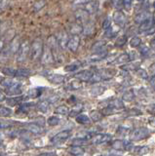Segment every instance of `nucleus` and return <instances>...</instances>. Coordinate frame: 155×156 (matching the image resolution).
Wrapping results in <instances>:
<instances>
[{"instance_id":"obj_6","label":"nucleus","mask_w":155,"mask_h":156,"mask_svg":"<svg viewBox=\"0 0 155 156\" xmlns=\"http://www.w3.org/2000/svg\"><path fill=\"white\" fill-rule=\"evenodd\" d=\"M79 42L80 39L77 35H72L71 37H69L68 40V44H67V48L71 52H75L79 47Z\"/></svg>"},{"instance_id":"obj_28","label":"nucleus","mask_w":155,"mask_h":156,"mask_svg":"<svg viewBox=\"0 0 155 156\" xmlns=\"http://www.w3.org/2000/svg\"><path fill=\"white\" fill-rule=\"evenodd\" d=\"M41 89H38V88H35V89H31V90H29L28 91V94L27 96L29 97V98H31V99H35V98H37L38 96H40V94H41Z\"/></svg>"},{"instance_id":"obj_27","label":"nucleus","mask_w":155,"mask_h":156,"mask_svg":"<svg viewBox=\"0 0 155 156\" xmlns=\"http://www.w3.org/2000/svg\"><path fill=\"white\" fill-rule=\"evenodd\" d=\"M99 74L102 76V80H108V79H110V78H111V77L113 76V74H112V73H110L108 69H102V70H99Z\"/></svg>"},{"instance_id":"obj_5","label":"nucleus","mask_w":155,"mask_h":156,"mask_svg":"<svg viewBox=\"0 0 155 156\" xmlns=\"http://www.w3.org/2000/svg\"><path fill=\"white\" fill-rule=\"evenodd\" d=\"M110 140H111V136L110 135H108V134H99V135L93 137L92 143L94 144H102L109 142Z\"/></svg>"},{"instance_id":"obj_33","label":"nucleus","mask_w":155,"mask_h":156,"mask_svg":"<svg viewBox=\"0 0 155 156\" xmlns=\"http://www.w3.org/2000/svg\"><path fill=\"white\" fill-rule=\"evenodd\" d=\"M130 60H131L130 56L127 54H124V55H121L120 57H118L117 62H119V64H127Z\"/></svg>"},{"instance_id":"obj_14","label":"nucleus","mask_w":155,"mask_h":156,"mask_svg":"<svg viewBox=\"0 0 155 156\" xmlns=\"http://www.w3.org/2000/svg\"><path fill=\"white\" fill-rule=\"evenodd\" d=\"M27 129L28 130L29 132L35 134V135L43 133L42 127H40V126L38 124H36V123H28V124H27Z\"/></svg>"},{"instance_id":"obj_58","label":"nucleus","mask_w":155,"mask_h":156,"mask_svg":"<svg viewBox=\"0 0 155 156\" xmlns=\"http://www.w3.org/2000/svg\"><path fill=\"white\" fill-rule=\"evenodd\" d=\"M149 70H150V71H151V72H152L153 74H155V64H154V65H151V66H150V68H149Z\"/></svg>"},{"instance_id":"obj_39","label":"nucleus","mask_w":155,"mask_h":156,"mask_svg":"<svg viewBox=\"0 0 155 156\" xmlns=\"http://www.w3.org/2000/svg\"><path fill=\"white\" fill-rule=\"evenodd\" d=\"M149 151V148L147 146H139L135 148V153L138 154H146Z\"/></svg>"},{"instance_id":"obj_8","label":"nucleus","mask_w":155,"mask_h":156,"mask_svg":"<svg viewBox=\"0 0 155 156\" xmlns=\"http://www.w3.org/2000/svg\"><path fill=\"white\" fill-rule=\"evenodd\" d=\"M94 73L90 70H83V71H80L75 74V78L80 81H90Z\"/></svg>"},{"instance_id":"obj_9","label":"nucleus","mask_w":155,"mask_h":156,"mask_svg":"<svg viewBox=\"0 0 155 156\" xmlns=\"http://www.w3.org/2000/svg\"><path fill=\"white\" fill-rule=\"evenodd\" d=\"M114 21H115V23L120 25V27H123L124 25L127 24V18L126 16L123 14L119 12V11H117V12L114 13Z\"/></svg>"},{"instance_id":"obj_41","label":"nucleus","mask_w":155,"mask_h":156,"mask_svg":"<svg viewBox=\"0 0 155 156\" xmlns=\"http://www.w3.org/2000/svg\"><path fill=\"white\" fill-rule=\"evenodd\" d=\"M81 87H82V84H81L80 80L71 81L70 84H69V88L72 89V90H77V89H80Z\"/></svg>"},{"instance_id":"obj_50","label":"nucleus","mask_w":155,"mask_h":156,"mask_svg":"<svg viewBox=\"0 0 155 156\" xmlns=\"http://www.w3.org/2000/svg\"><path fill=\"white\" fill-rule=\"evenodd\" d=\"M103 46H105V42H103V41H99V42H98V43L96 44V45L94 46L93 49L96 51V50L98 49V47H99V49H102V48Z\"/></svg>"},{"instance_id":"obj_4","label":"nucleus","mask_w":155,"mask_h":156,"mask_svg":"<svg viewBox=\"0 0 155 156\" xmlns=\"http://www.w3.org/2000/svg\"><path fill=\"white\" fill-rule=\"evenodd\" d=\"M70 130H65V131H62L60 133H58L57 135H55L53 138L51 139L52 143H65L66 140L69 138L70 136Z\"/></svg>"},{"instance_id":"obj_59","label":"nucleus","mask_w":155,"mask_h":156,"mask_svg":"<svg viewBox=\"0 0 155 156\" xmlns=\"http://www.w3.org/2000/svg\"><path fill=\"white\" fill-rule=\"evenodd\" d=\"M151 46H152V48H155V39L151 41Z\"/></svg>"},{"instance_id":"obj_25","label":"nucleus","mask_w":155,"mask_h":156,"mask_svg":"<svg viewBox=\"0 0 155 156\" xmlns=\"http://www.w3.org/2000/svg\"><path fill=\"white\" fill-rule=\"evenodd\" d=\"M37 108L39 111H41L43 113H46L48 109H49V102L48 101H43L41 103H39L37 105Z\"/></svg>"},{"instance_id":"obj_43","label":"nucleus","mask_w":155,"mask_h":156,"mask_svg":"<svg viewBox=\"0 0 155 156\" xmlns=\"http://www.w3.org/2000/svg\"><path fill=\"white\" fill-rule=\"evenodd\" d=\"M2 72L6 74V75H11V76H15L16 74V69L11 68H5L2 69Z\"/></svg>"},{"instance_id":"obj_18","label":"nucleus","mask_w":155,"mask_h":156,"mask_svg":"<svg viewBox=\"0 0 155 156\" xmlns=\"http://www.w3.org/2000/svg\"><path fill=\"white\" fill-rule=\"evenodd\" d=\"M98 9V3L96 1H90L87 2V4L85 5V10L88 13H95Z\"/></svg>"},{"instance_id":"obj_51","label":"nucleus","mask_w":155,"mask_h":156,"mask_svg":"<svg viewBox=\"0 0 155 156\" xmlns=\"http://www.w3.org/2000/svg\"><path fill=\"white\" fill-rule=\"evenodd\" d=\"M109 27H110V21H109V19H106L105 21V23H103V28L108 29Z\"/></svg>"},{"instance_id":"obj_16","label":"nucleus","mask_w":155,"mask_h":156,"mask_svg":"<svg viewBox=\"0 0 155 156\" xmlns=\"http://www.w3.org/2000/svg\"><path fill=\"white\" fill-rule=\"evenodd\" d=\"M57 40H58V43L61 45V47L65 48V47H67L69 37L67 36V34H66V33L62 32V33H60V36H59V38Z\"/></svg>"},{"instance_id":"obj_55","label":"nucleus","mask_w":155,"mask_h":156,"mask_svg":"<svg viewBox=\"0 0 155 156\" xmlns=\"http://www.w3.org/2000/svg\"><path fill=\"white\" fill-rule=\"evenodd\" d=\"M145 32V34H148V35L153 34V33H155V27H151V28L148 29V30H146Z\"/></svg>"},{"instance_id":"obj_23","label":"nucleus","mask_w":155,"mask_h":156,"mask_svg":"<svg viewBox=\"0 0 155 156\" xmlns=\"http://www.w3.org/2000/svg\"><path fill=\"white\" fill-rule=\"evenodd\" d=\"M102 111H98V110H92L90 112V117L91 119L97 122V121H99L102 119Z\"/></svg>"},{"instance_id":"obj_15","label":"nucleus","mask_w":155,"mask_h":156,"mask_svg":"<svg viewBox=\"0 0 155 156\" xmlns=\"http://www.w3.org/2000/svg\"><path fill=\"white\" fill-rule=\"evenodd\" d=\"M147 20H149V14L147 12H142L138 14L135 18V22L136 24H139L142 25L145 22H146Z\"/></svg>"},{"instance_id":"obj_44","label":"nucleus","mask_w":155,"mask_h":156,"mask_svg":"<svg viewBox=\"0 0 155 156\" xmlns=\"http://www.w3.org/2000/svg\"><path fill=\"white\" fill-rule=\"evenodd\" d=\"M31 105H33V103H23L20 106V111H23V112H27V111L30 109Z\"/></svg>"},{"instance_id":"obj_13","label":"nucleus","mask_w":155,"mask_h":156,"mask_svg":"<svg viewBox=\"0 0 155 156\" xmlns=\"http://www.w3.org/2000/svg\"><path fill=\"white\" fill-rule=\"evenodd\" d=\"M68 153L71 154L73 156H79L85 153V150L82 146H72L68 148Z\"/></svg>"},{"instance_id":"obj_31","label":"nucleus","mask_w":155,"mask_h":156,"mask_svg":"<svg viewBox=\"0 0 155 156\" xmlns=\"http://www.w3.org/2000/svg\"><path fill=\"white\" fill-rule=\"evenodd\" d=\"M135 98L134 92L133 91H128L123 95V101L125 102H132Z\"/></svg>"},{"instance_id":"obj_21","label":"nucleus","mask_w":155,"mask_h":156,"mask_svg":"<svg viewBox=\"0 0 155 156\" xmlns=\"http://www.w3.org/2000/svg\"><path fill=\"white\" fill-rule=\"evenodd\" d=\"M82 31H83V27H81L80 25H72L70 28H69V32H70L72 35H77Z\"/></svg>"},{"instance_id":"obj_7","label":"nucleus","mask_w":155,"mask_h":156,"mask_svg":"<svg viewBox=\"0 0 155 156\" xmlns=\"http://www.w3.org/2000/svg\"><path fill=\"white\" fill-rule=\"evenodd\" d=\"M6 94L10 95V96H15V97H17L18 95H21L22 94V85L19 82H16L13 86L6 89Z\"/></svg>"},{"instance_id":"obj_49","label":"nucleus","mask_w":155,"mask_h":156,"mask_svg":"<svg viewBox=\"0 0 155 156\" xmlns=\"http://www.w3.org/2000/svg\"><path fill=\"white\" fill-rule=\"evenodd\" d=\"M132 2H133V0H124L123 3H124V6L126 7V9H130L131 7H132Z\"/></svg>"},{"instance_id":"obj_52","label":"nucleus","mask_w":155,"mask_h":156,"mask_svg":"<svg viewBox=\"0 0 155 156\" xmlns=\"http://www.w3.org/2000/svg\"><path fill=\"white\" fill-rule=\"evenodd\" d=\"M141 52H142V55L147 56L149 54V49H148V48H146V47H142V49L141 50Z\"/></svg>"},{"instance_id":"obj_35","label":"nucleus","mask_w":155,"mask_h":156,"mask_svg":"<svg viewBox=\"0 0 155 156\" xmlns=\"http://www.w3.org/2000/svg\"><path fill=\"white\" fill-rule=\"evenodd\" d=\"M80 66V62H75V64H71V65H66L65 68V71H69V72H71V71H75V70L78 68Z\"/></svg>"},{"instance_id":"obj_47","label":"nucleus","mask_w":155,"mask_h":156,"mask_svg":"<svg viewBox=\"0 0 155 156\" xmlns=\"http://www.w3.org/2000/svg\"><path fill=\"white\" fill-rule=\"evenodd\" d=\"M125 43H126V37H125V36H121V37H119V38L117 39L116 45L117 46H122V45H124Z\"/></svg>"},{"instance_id":"obj_57","label":"nucleus","mask_w":155,"mask_h":156,"mask_svg":"<svg viewBox=\"0 0 155 156\" xmlns=\"http://www.w3.org/2000/svg\"><path fill=\"white\" fill-rule=\"evenodd\" d=\"M150 85H151V86H152L153 89H155V76L152 77V78H151V79H150Z\"/></svg>"},{"instance_id":"obj_32","label":"nucleus","mask_w":155,"mask_h":156,"mask_svg":"<svg viewBox=\"0 0 155 156\" xmlns=\"http://www.w3.org/2000/svg\"><path fill=\"white\" fill-rule=\"evenodd\" d=\"M0 113H1V116L2 117H8L12 115V110L8 107H5V106H1L0 108Z\"/></svg>"},{"instance_id":"obj_60","label":"nucleus","mask_w":155,"mask_h":156,"mask_svg":"<svg viewBox=\"0 0 155 156\" xmlns=\"http://www.w3.org/2000/svg\"><path fill=\"white\" fill-rule=\"evenodd\" d=\"M153 23L155 24V14H154V18H153Z\"/></svg>"},{"instance_id":"obj_22","label":"nucleus","mask_w":155,"mask_h":156,"mask_svg":"<svg viewBox=\"0 0 155 156\" xmlns=\"http://www.w3.org/2000/svg\"><path fill=\"white\" fill-rule=\"evenodd\" d=\"M55 113L57 114H61V115H66L69 113V108L66 105H60L58 106L56 109H55Z\"/></svg>"},{"instance_id":"obj_48","label":"nucleus","mask_w":155,"mask_h":156,"mask_svg":"<svg viewBox=\"0 0 155 156\" xmlns=\"http://www.w3.org/2000/svg\"><path fill=\"white\" fill-rule=\"evenodd\" d=\"M138 74H139V77H142V78H143V79H147V73L145 71V70H142V69H139V70H138Z\"/></svg>"},{"instance_id":"obj_46","label":"nucleus","mask_w":155,"mask_h":156,"mask_svg":"<svg viewBox=\"0 0 155 156\" xmlns=\"http://www.w3.org/2000/svg\"><path fill=\"white\" fill-rule=\"evenodd\" d=\"M101 80H102V76L99 75V72H98V73H94L93 77L91 78L90 82H93V83H95V82H99Z\"/></svg>"},{"instance_id":"obj_19","label":"nucleus","mask_w":155,"mask_h":156,"mask_svg":"<svg viewBox=\"0 0 155 156\" xmlns=\"http://www.w3.org/2000/svg\"><path fill=\"white\" fill-rule=\"evenodd\" d=\"M24 98L23 97H15V98H9L8 100H6V103L10 106H14L16 105H19L20 103L23 102Z\"/></svg>"},{"instance_id":"obj_54","label":"nucleus","mask_w":155,"mask_h":156,"mask_svg":"<svg viewBox=\"0 0 155 156\" xmlns=\"http://www.w3.org/2000/svg\"><path fill=\"white\" fill-rule=\"evenodd\" d=\"M59 100V98L57 96H55V97H51V98H49V100H48V102L49 103H56L57 101Z\"/></svg>"},{"instance_id":"obj_56","label":"nucleus","mask_w":155,"mask_h":156,"mask_svg":"<svg viewBox=\"0 0 155 156\" xmlns=\"http://www.w3.org/2000/svg\"><path fill=\"white\" fill-rule=\"evenodd\" d=\"M39 156H57V154L54 153V152H46V153H42Z\"/></svg>"},{"instance_id":"obj_24","label":"nucleus","mask_w":155,"mask_h":156,"mask_svg":"<svg viewBox=\"0 0 155 156\" xmlns=\"http://www.w3.org/2000/svg\"><path fill=\"white\" fill-rule=\"evenodd\" d=\"M92 137H94V133L92 132H87V131H82L78 133L76 135V138H80V139H84V140H89Z\"/></svg>"},{"instance_id":"obj_2","label":"nucleus","mask_w":155,"mask_h":156,"mask_svg":"<svg viewBox=\"0 0 155 156\" xmlns=\"http://www.w3.org/2000/svg\"><path fill=\"white\" fill-rule=\"evenodd\" d=\"M149 136V131L145 127L142 128H136L134 131L131 133L130 138L132 140H135V142H139V140H142L146 139L147 137Z\"/></svg>"},{"instance_id":"obj_29","label":"nucleus","mask_w":155,"mask_h":156,"mask_svg":"<svg viewBox=\"0 0 155 156\" xmlns=\"http://www.w3.org/2000/svg\"><path fill=\"white\" fill-rule=\"evenodd\" d=\"M47 123L49 126H57L60 124V118L58 116H51L48 118Z\"/></svg>"},{"instance_id":"obj_61","label":"nucleus","mask_w":155,"mask_h":156,"mask_svg":"<svg viewBox=\"0 0 155 156\" xmlns=\"http://www.w3.org/2000/svg\"><path fill=\"white\" fill-rule=\"evenodd\" d=\"M153 7H154V8H155V2L153 3Z\"/></svg>"},{"instance_id":"obj_11","label":"nucleus","mask_w":155,"mask_h":156,"mask_svg":"<svg viewBox=\"0 0 155 156\" xmlns=\"http://www.w3.org/2000/svg\"><path fill=\"white\" fill-rule=\"evenodd\" d=\"M41 60H42L43 64H46V65L51 64V62H54V55L51 53V51L48 49V48H47V50H45L43 52Z\"/></svg>"},{"instance_id":"obj_1","label":"nucleus","mask_w":155,"mask_h":156,"mask_svg":"<svg viewBox=\"0 0 155 156\" xmlns=\"http://www.w3.org/2000/svg\"><path fill=\"white\" fill-rule=\"evenodd\" d=\"M43 53V45L40 39H36L31 43L30 47V55L33 60H36L40 57H42Z\"/></svg>"},{"instance_id":"obj_34","label":"nucleus","mask_w":155,"mask_h":156,"mask_svg":"<svg viewBox=\"0 0 155 156\" xmlns=\"http://www.w3.org/2000/svg\"><path fill=\"white\" fill-rule=\"evenodd\" d=\"M72 146H85L87 143V140L84 139H80V138H75L74 140H72Z\"/></svg>"},{"instance_id":"obj_38","label":"nucleus","mask_w":155,"mask_h":156,"mask_svg":"<svg viewBox=\"0 0 155 156\" xmlns=\"http://www.w3.org/2000/svg\"><path fill=\"white\" fill-rule=\"evenodd\" d=\"M105 91V88L103 87H94L91 89V94L93 96H99L103 93Z\"/></svg>"},{"instance_id":"obj_3","label":"nucleus","mask_w":155,"mask_h":156,"mask_svg":"<svg viewBox=\"0 0 155 156\" xmlns=\"http://www.w3.org/2000/svg\"><path fill=\"white\" fill-rule=\"evenodd\" d=\"M30 47L31 45H29V43L27 41H24V43L21 44L20 50L18 52V57H17L18 62H24L25 59H27L28 54L30 53Z\"/></svg>"},{"instance_id":"obj_26","label":"nucleus","mask_w":155,"mask_h":156,"mask_svg":"<svg viewBox=\"0 0 155 156\" xmlns=\"http://www.w3.org/2000/svg\"><path fill=\"white\" fill-rule=\"evenodd\" d=\"M30 74V70L25 69V68H20V69H16V74L15 76L16 77H27Z\"/></svg>"},{"instance_id":"obj_37","label":"nucleus","mask_w":155,"mask_h":156,"mask_svg":"<svg viewBox=\"0 0 155 156\" xmlns=\"http://www.w3.org/2000/svg\"><path fill=\"white\" fill-rule=\"evenodd\" d=\"M76 17L79 21H84L88 17V12L86 10H80L76 13Z\"/></svg>"},{"instance_id":"obj_17","label":"nucleus","mask_w":155,"mask_h":156,"mask_svg":"<svg viewBox=\"0 0 155 156\" xmlns=\"http://www.w3.org/2000/svg\"><path fill=\"white\" fill-rule=\"evenodd\" d=\"M127 144L122 140H116L112 143V147L116 150H124L126 149Z\"/></svg>"},{"instance_id":"obj_53","label":"nucleus","mask_w":155,"mask_h":156,"mask_svg":"<svg viewBox=\"0 0 155 156\" xmlns=\"http://www.w3.org/2000/svg\"><path fill=\"white\" fill-rule=\"evenodd\" d=\"M149 124L152 126V127H155V115L149 118Z\"/></svg>"},{"instance_id":"obj_12","label":"nucleus","mask_w":155,"mask_h":156,"mask_svg":"<svg viewBox=\"0 0 155 156\" xmlns=\"http://www.w3.org/2000/svg\"><path fill=\"white\" fill-rule=\"evenodd\" d=\"M108 106L111 107V108H113V109H123L125 107L124 103L118 99H113V100H111V101H109Z\"/></svg>"},{"instance_id":"obj_10","label":"nucleus","mask_w":155,"mask_h":156,"mask_svg":"<svg viewBox=\"0 0 155 156\" xmlns=\"http://www.w3.org/2000/svg\"><path fill=\"white\" fill-rule=\"evenodd\" d=\"M47 79L53 84H62L65 81V77L61 75V74L52 73V74H49V75H47Z\"/></svg>"},{"instance_id":"obj_30","label":"nucleus","mask_w":155,"mask_h":156,"mask_svg":"<svg viewBox=\"0 0 155 156\" xmlns=\"http://www.w3.org/2000/svg\"><path fill=\"white\" fill-rule=\"evenodd\" d=\"M152 25V22H151V20L149 19V20H147L143 24H142V25L139 27V29H141L142 31H146V30H148L149 28L152 27V25Z\"/></svg>"},{"instance_id":"obj_42","label":"nucleus","mask_w":155,"mask_h":156,"mask_svg":"<svg viewBox=\"0 0 155 156\" xmlns=\"http://www.w3.org/2000/svg\"><path fill=\"white\" fill-rule=\"evenodd\" d=\"M45 5H46V0H39V1H37L34 4L33 8H34L35 11H40Z\"/></svg>"},{"instance_id":"obj_20","label":"nucleus","mask_w":155,"mask_h":156,"mask_svg":"<svg viewBox=\"0 0 155 156\" xmlns=\"http://www.w3.org/2000/svg\"><path fill=\"white\" fill-rule=\"evenodd\" d=\"M76 122L79 124H89L91 122V119L86 114H78L76 116Z\"/></svg>"},{"instance_id":"obj_45","label":"nucleus","mask_w":155,"mask_h":156,"mask_svg":"<svg viewBox=\"0 0 155 156\" xmlns=\"http://www.w3.org/2000/svg\"><path fill=\"white\" fill-rule=\"evenodd\" d=\"M114 110L115 109H113L109 106H106L102 110V115H112L113 112H114Z\"/></svg>"},{"instance_id":"obj_40","label":"nucleus","mask_w":155,"mask_h":156,"mask_svg":"<svg viewBox=\"0 0 155 156\" xmlns=\"http://www.w3.org/2000/svg\"><path fill=\"white\" fill-rule=\"evenodd\" d=\"M141 42H142V40L139 37H133V38L131 39V41H130V44H131V46L133 48H136V47H139V45H141Z\"/></svg>"},{"instance_id":"obj_62","label":"nucleus","mask_w":155,"mask_h":156,"mask_svg":"<svg viewBox=\"0 0 155 156\" xmlns=\"http://www.w3.org/2000/svg\"><path fill=\"white\" fill-rule=\"evenodd\" d=\"M138 1H143V0H138Z\"/></svg>"},{"instance_id":"obj_36","label":"nucleus","mask_w":155,"mask_h":156,"mask_svg":"<svg viewBox=\"0 0 155 156\" xmlns=\"http://www.w3.org/2000/svg\"><path fill=\"white\" fill-rule=\"evenodd\" d=\"M82 110V105H75V107L73 108L72 110L69 111V115L72 117V116H77V114H80V111Z\"/></svg>"}]
</instances>
